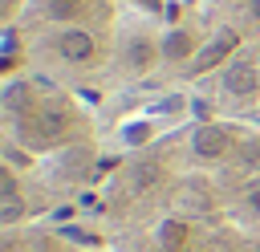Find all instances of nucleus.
Returning a JSON list of instances; mask_svg holds the SVG:
<instances>
[{
  "instance_id": "obj_1",
  "label": "nucleus",
  "mask_w": 260,
  "mask_h": 252,
  "mask_svg": "<svg viewBox=\"0 0 260 252\" xmlns=\"http://www.w3.org/2000/svg\"><path fill=\"white\" fill-rule=\"evenodd\" d=\"M4 73H37L93 110L199 93L260 114V0H28L4 24Z\"/></svg>"
},
{
  "instance_id": "obj_2",
  "label": "nucleus",
  "mask_w": 260,
  "mask_h": 252,
  "mask_svg": "<svg viewBox=\"0 0 260 252\" xmlns=\"http://www.w3.org/2000/svg\"><path fill=\"white\" fill-rule=\"evenodd\" d=\"M89 203L106 252H260V126L179 122L110 163Z\"/></svg>"
},
{
  "instance_id": "obj_3",
  "label": "nucleus",
  "mask_w": 260,
  "mask_h": 252,
  "mask_svg": "<svg viewBox=\"0 0 260 252\" xmlns=\"http://www.w3.org/2000/svg\"><path fill=\"white\" fill-rule=\"evenodd\" d=\"M4 228L45 224L102 183V110L37 73H8L0 98Z\"/></svg>"
},
{
  "instance_id": "obj_4",
  "label": "nucleus",
  "mask_w": 260,
  "mask_h": 252,
  "mask_svg": "<svg viewBox=\"0 0 260 252\" xmlns=\"http://www.w3.org/2000/svg\"><path fill=\"white\" fill-rule=\"evenodd\" d=\"M4 252H106L98 240L69 236L53 224H24V228H4Z\"/></svg>"
},
{
  "instance_id": "obj_5",
  "label": "nucleus",
  "mask_w": 260,
  "mask_h": 252,
  "mask_svg": "<svg viewBox=\"0 0 260 252\" xmlns=\"http://www.w3.org/2000/svg\"><path fill=\"white\" fill-rule=\"evenodd\" d=\"M24 4H28V0H4V24H8V20H16V12H20Z\"/></svg>"
}]
</instances>
